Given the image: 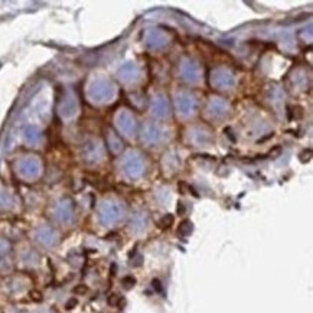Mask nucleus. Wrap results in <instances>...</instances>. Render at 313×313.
<instances>
[{"mask_svg": "<svg viewBox=\"0 0 313 313\" xmlns=\"http://www.w3.org/2000/svg\"><path fill=\"white\" fill-rule=\"evenodd\" d=\"M22 172L25 176H35L38 174V165L35 160H26L22 165Z\"/></svg>", "mask_w": 313, "mask_h": 313, "instance_id": "nucleus-1", "label": "nucleus"}, {"mask_svg": "<svg viewBox=\"0 0 313 313\" xmlns=\"http://www.w3.org/2000/svg\"><path fill=\"white\" fill-rule=\"evenodd\" d=\"M38 237H39L41 243L45 244V245H51L53 238H55V235H53V232L51 229H41L39 234H38Z\"/></svg>", "mask_w": 313, "mask_h": 313, "instance_id": "nucleus-2", "label": "nucleus"}, {"mask_svg": "<svg viewBox=\"0 0 313 313\" xmlns=\"http://www.w3.org/2000/svg\"><path fill=\"white\" fill-rule=\"evenodd\" d=\"M6 250H7V244L4 243V241H1V240H0V254H3V253H4Z\"/></svg>", "mask_w": 313, "mask_h": 313, "instance_id": "nucleus-3", "label": "nucleus"}, {"mask_svg": "<svg viewBox=\"0 0 313 313\" xmlns=\"http://www.w3.org/2000/svg\"><path fill=\"white\" fill-rule=\"evenodd\" d=\"M39 313H44V312H39Z\"/></svg>", "mask_w": 313, "mask_h": 313, "instance_id": "nucleus-4", "label": "nucleus"}]
</instances>
